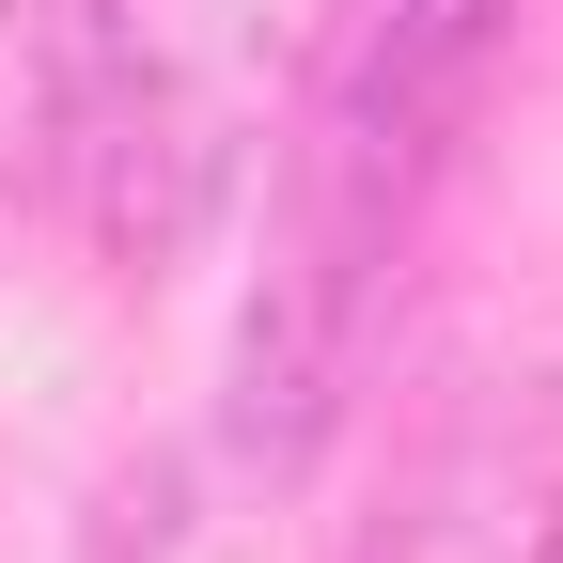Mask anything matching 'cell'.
I'll return each instance as SVG.
<instances>
[{"label":"cell","mask_w":563,"mask_h":563,"mask_svg":"<svg viewBox=\"0 0 563 563\" xmlns=\"http://www.w3.org/2000/svg\"><path fill=\"white\" fill-rule=\"evenodd\" d=\"M485 47H501V0H344L329 16V63L298 95V173H282V251L235 313V391H220V439L251 470H298L329 439L376 266L407 251L422 188L454 157Z\"/></svg>","instance_id":"obj_1"},{"label":"cell","mask_w":563,"mask_h":563,"mask_svg":"<svg viewBox=\"0 0 563 563\" xmlns=\"http://www.w3.org/2000/svg\"><path fill=\"white\" fill-rule=\"evenodd\" d=\"M47 157H63V188H79V220H95V251L125 282H157L203 235V203H220V125H203L141 47L110 63V79L47 95Z\"/></svg>","instance_id":"obj_2"},{"label":"cell","mask_w":563,"mask_h":563,"mask_svg":"<svg viewBox=\"0 0 563 563\" xmlns=\"http://www.w3.org/2000/svg\"><path fill=\"white\" fill-rule=\"evenodd\" d=\"M532 563H563V532H548V548H532Z\"/></svg>","instance_id":"obj_3"}]
</instances>
